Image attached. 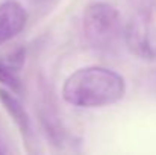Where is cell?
I'll use <instances>...</instances> for the list:
<instances>
[{
	"instance_id": "obj_1",
	"label": "cell",
	"mask_w": 156,
	"mask_h": 155,
	"mask_svg": "<svg viewBox=\"0 0 156 155\" xmlns=\"http://www.w3.org/2000/svg\"><path fill=\"white\" fill-rule=\"evenodd\" d=\"M126 84L121 75L105 67H82L73 72L62 85L65 102L82 108L106 106L123 99Z\"/></svg>"
},
{
	"instance_id": "obj_2",
	"label": "cell",
	"mask_w": 156,
	"mask_h": 155,
	"mask_svg": "<svg viewBox=\"0 0 156 155\" xmlns=\"http://www.w3.org/2000/svg\"><path fill=\"white\" fill-rule=\"evenodd\" d=\"M118 11L105 2L90 3L83 14V32L93 46H106L118 29Z\"/></svg>"
},
{
	"instance_id": "obj_3",
	"label": "cell",
	"mask_w": 156,
	"mask_h": 155,
	"mask_svg": "<svg viewBox=\"0 0 156 155\" xmlns=\"http://www.w3.org/2000/svg\"><path fill=\"white\" fill-rule=\"evenodd\" d=\"M27 23V12L18 2L0 5V46L17 37Z\"/></svg>"
},
{
	"instance_id": "obj_4",
	"label": "cell",
	"mask_w": 156,
	"mask_h": 155,
	"mask_svg": "<svg viewBox=\"0 0 156 155\" xmlns=\"http://www.w3.org/2000/svg\"><path fill=\"white\" fill-rule=\"evenodd\" d=\"M127 43L132 47V50L138 53L140 56H146V58H152L155 56V52L150 46V40H149V28H147V20H144V17H136L129 29H127Z\"/></svg>"
},
{
	"instance_id": "obj_5",
	"label": "cell",
	"mask_w": 156,
	"mask_h": 155,
	"mask_svg": "<svg viewBox=\"0 0 156 155\" xmlns=\"http://www.w3.org/2000/svg\"><path fill=\"white\" fill-rule=\"evenodd\" d=\"M0 102L5 106V109L9 113L14 123L20 128V131L26 134L30 128V120H29V116H27L26 109L23 108V105L18 102L9 91H6L3 88H0Z\"/></svg>"
},
{
	"instance_id": "obj_6",
	"label": "cell",
	"mask_w": 156,
	"mask_h": 155,
	"mask_svg": "<svg viewBox=\"0 0 156 155\" xmlns=\"http://www.w3.org/2000/svg\"><path fill=\"white\" fill-rule=\"evenodd\" d=\"M2 62L5 65H8L11 70H14L15 73H18L23 65H24V59H26V52L23 47H17L14 50H11L6 56H0Z\"/></svg>"
},
{
	"instance_id": "obj_7",
	"label": "cell",
	"mask_w": 156,
	"mask_h": 155,
	"mask_svg": "<svg viewBox=\"0 0 156 155\" xmlns=\"http://www.w3.org/2000/svg\"><path fill=\"white\" fill-rule=\"evenodd\" d=\"M0 82L5 84L6 87H9L14 91H18L21 84L18 79V73H15L14 70H11L8 65H5L0 59Z\"/></svg>"
}]
</instances>
